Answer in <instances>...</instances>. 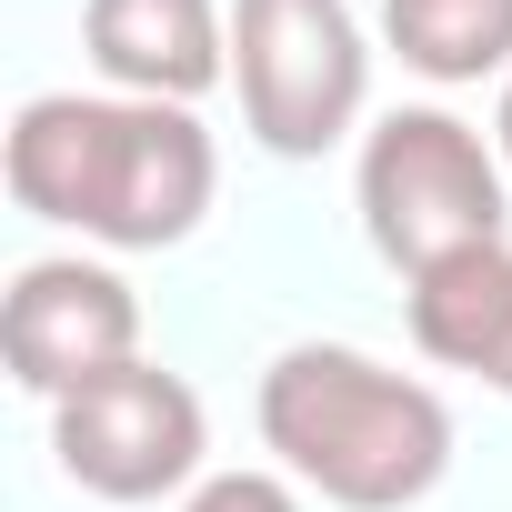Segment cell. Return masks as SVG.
<instances>
[{
  "mask_svg": "<svg viewBox=\"0 0 512 512\" xmlns=\"http://www.w3.org/2000/svg\"><path fill=\"white\" fill-rule=\"evenodd\" d=\"M0 352H11V382L41 402H71L81 382L141 362V292L91 262V251H51V262L11 272V302H0Z\"/></svg>",
  "mask_w": 512,
  "mask_h": 512,
  "instance_id": "cell-6",
  "label": "cell"
},
{
  "mask_svg": "<svg viewBox=\"0 0 512 512\" xmlns=\"http://www.w3.org/2000/svg\"><path fill=\"white\" fill-rule=\"evenodd\" d=\"M382 41L432 91L512 81V0H382Z\"/></svg>",
  "mask_w": 512,
  "mask_h": 512,
  "instance_id": "cell-9",
  "label": "cell"
},
{
  "mask_svg": "<svg viewBox=\"0 0 512 512\" xmlns=\"http://www.w3.org/2000/svg\"><path fill=\"white\" fill-rule=\"evenodd\" d=\"M51 452L91 502H161L201 482L211 452V412L181 372L161 362H121L101 382H81L71 402H51Z\"/></svg>",
  "mask_w": 512,
  "mask_h": 512,
  "instance_id": "cell-5",
  "label": "cell"
},
{
  "mask_svg": "<svg viewBox=\"0 0 512 512\" xmlns=\"http://www.w3.org/2000/svg\"><path fill=\"white\" fill-rule=\"evenodd\" d=\"M352 201H362L372 251H382L402 282H422V272L462 262V251L502 241V221H512V171H502V151H492L462 111L412 101V111H382V121L362 131Z\"/></svg>",
  "mask_w": 512,
  "mask_h": 512,
  "instance_id": "cell-3",
  "label": "cell"
},
{
  "mask_svg": "<svg viewBox=\"0 0 512 512\" xmlns=\"http://www.w3.org/2000/svg\"><path fill=\"white\" fill-rule=\"evenodd\" d=\"M492 151H502V171H512V81H502V111H492Z\"/></svg>",
  "mask_w": 512,
  "mask_h": 512,
  "instance_id": "cell-11",
  "label": "cell"
},
{
  "mask_svg": "<svg viewBox=\"0 0 512 512\" xmlns=\"http://www.w3.org/2000/svg\"><path fill=\"white\" fill-rule=\"evenodd\" d=\"M0 181L31 221H61L101 251H171L201 231V211L221 191V151L181 101L41 91L11 111Z\"/></svg>",
  "mask_w": 512,
  "mask_h": 512,
  "instance_id": "cell-1",
  "label": "cell"
},
{
  "mask_svg": "<svg viewBox=\"0 0 512 512\" xmlns=\"http://www.w3.org/2000/svg\"><path fill=\"white\" fill-rule=\"evenodd\" d=\"M251 412L272 462L332 512H412L452 472V402L352 342H292Z\"/></svg>",
  "mask_w": 512,
  "mask_h": 512,
  "instance_id": "cell-2",
  "label": "cell"
},
{
  "mask_svg": "<svg viewBox=\"0 0 512 512\" xmlns=\"http://www.w3.org/2000/svg\"><path fill=\"white\" fill-rule=\"evenodd\" d=\"M231 91L272 161H322L372 101L352 0H231Z\"/></svg>",
  "mask_w": 512,
  "mask_h": 512,
  "instance_id": "cell-4",
  "label": "cell"
},
{
  "mask_svg": "<svg viewBox=\"0 0 512 512\" xmlns=\"http://www.w3.org/2000/svg\"><path fill=\"white\" fill-rule=\"evenodd\" d=\"M181 512H302V482L241 462V472H201V482L181 492Z\"/></svg>",
  "mask_w": 512,
  "mask_h": 512,
  "instance_id": "cell-10",
  "label": "cell"
},
{
  "mask_svg": "<svg viewBox=\"0 0 512 512\" xmlns=\"http://www.w3.org/2000/svg\"><path fill=\"white\" fill-rule=\"evenodd\" d=\"M412 352L442 372H472L482 392H512V241H482L462 262L402 282Z\"/></svg>",
  "mask_w": 512,
  "mask_h": 512,
  "instance_id": "cell-8",
  "label": "cell"
},
{
  "mask_svg": "<svg viewBox=\"0 0 512 512\" xmlns=\"http://www.w3.org/2000/svg\"><path fill=\"white\" fill-rule=\"evenodd\" d=\"M81 41L121 101H181L191 111L211 81H231V11L221 0H91Z\"/></svg>",
  "mask_w": 512,
  "mask_h": 512,
  "instance_id": "cell-7",
  "label": "cell"
}]
</instances>
